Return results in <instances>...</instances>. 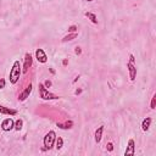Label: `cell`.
I'll use <instances>...</instances> for the list:
<instances>
[{
  "label": "cell",
  "instance_id": "cell-26",
  "mask_svg": "<svg viewBox=\"0 0 156 156\" xmlns=\"http://www.w3.org/2000/svg\"><path fill=\"white\" fill-rule=\"evenodd\" d=\"M87 1H89V3H90V1H93V0H87Z\"/></svg>",
  "mask_w": 156,
  "mask_h": 156
},
{
  "label": "cell",
  "instance_id": "cell-5",
  "mask_svg": "<svg viewBox=\"0 0 156 156\" xmlns=\"http://www.w3.org/2000/svg\"><path fill=\"white\" fill-rule=\"evenodd\" d=\"M36 57H37V60L39 62H42V63H45V62L48 61V56H47V54H45V51L43 49H37Z\"/></svg>",
  "mask_w": 156,
  "mask_h": 156
},
{
  "label": "cell",
  "instance_id": "cell-11",
  "mask_svg": "<svg viewBox=\"0 0 156 156\" xmlns=\"http://www.w3.org/2000/svg\"><path fill=\"white\" fill-rule=\"evenodd\" d=\"M102 132H104V126H100L99 128L95 131V134H94V139L96 143H100L101 138H102Z\"/></svg>",
  "mask_w": 156,
  "mask_h": 156
},
{
  "label": "cell",
  "instance_id": "cell-4",
  "mask_svg": "<svg viewBox=\"0 0 156 156\" xmlns=\"http://www.w3.org/2000/svg\"><path fill=\"white\" fill-rule=\"evenodd\" d=\"M1 128L3 131L5 132H10V131H12L15 128V122H14V120L12 118H5L3 121V123H1Z\"/></svg>",
  "mask_w": 156,
  "mask_h": 156
},
{
  "label": "cell",
  "instance_id": "cell-21",
  "mask_svg": "<svg viewBox=\"0 0 156 156\" xmlns=\"http://www.w3.org/2000/svg\"><path fill=\"white\" fill-rule=\"evenodd\" d=\"M68 32H77V26H71L70 28H68Z\"/></svg>",
  "mask_w": 156,
  "mask_h": 156
},
{
  "label": "cell",
  "instance_id": "cell-23",
  "mask_svg": "<svg viewBox=\"0 0 156 156\" xmlns=\"http://www.w3.org/2000/svg\"><path fill=\"white\" fill-rule=\"evenodd\" d=\"M50 85H51V82H50V80H45L44 87H50Z\"/></svg>",
  "mask_w": 156,
  "mask_h": 156
},
{
  "label": "cell",
  "instance_id": "cell-14",
  "mask_svg": "<svg viewBox=\"0 0 156 156\" xmlns=\"http://www.w3.org/2000/svg\"><path fill=\"white\" fill-rule=\"evenodd\" d=\"M77 36H78V33H77V32H74V33H72V34H68V36L63 37L62 42L65 43V42H68V40H72V39H74V38H77Z\"/></svg>",
  "mask_w": 156,
  "mask_h": 156
},
{
  "label": "cell",
  "instance_id": "cell-25",
  "mask_svg": "<svg viewBox=\"0 0 156 156\" xmlns=\"http://www.w3.org/2000/svg\"><path fill=\"white\" fill-rule=\"evenodd\" d=\"M80 93H82V89H77V90H76V94H77V95L80 94Z\"/></svg>",
  "mask_w": 156,
  "mask_h": 156
},
{
  "label": "cell",
  "instance_id": "cell-18",
  "mask_svg": "<svg viewBox=\"0 0 156 156\" xmlns=\"http://www.w3.org/2000/svg\"><path fill=\"white\" fill-rule=\"evenodd\" d=\"M155 106H156V95H154V96H153V99H151V104H150V107H151V109H155Z\"/></svg>",
  "mask_w": 156,
  "mask_h": 156
},
{
  "label": "cell",
  "instance_id": "cell-7",
  "mask_svg": "<svg viewBox=\"0 0 156 156\" xmlns=\"http://www.w3.org/2000/svg\"><path fill=\"white\" fill-rule=\"evenodd\" d=\"M135 154V146H134V140L129 139L128 140V146H127L126 151H124V156H128V155H134Z\"/></svg>",
  "mask_w": 156,
  "mask_h": 156
},
{
  "label": "cell",
  "instance_id": "cell-24",
  "mask_svg": "<svg viewBox=\"0 0 156 156\" xmlns=\"http://www.w3.org/2000/svg\"><path fill=\"white\" fill-rule=\"evenodd\" d=\"M74 51H76V54H77V55H78V54H80V53H82V51H80V48H78V47L76 48V50H74Z\"/></svg>",
  "mask_w": 156,
  "mask_h": 156
},
{
  "label": "cell",
  "instance_id": "cell-1",
  "mask_svg": "<svg viewBox=\"0 0 156 156\" xmlns=\"http://www.w3.org/2000/svg\"><path fill=\"white\" fill-rule=\"evenodd\" d=\"M21 65H20V61H15L14 65H12V68L10 71V83L11 84H16L17 80L20 79V76H21Z\"/></svg>",
  "mask_w": 156,
  "mask_h": 156
},
{
  "label": "cell",
  "instance_id": "cell-17",
  "mask_svg": "<svg viewBox=\"0 0 156 156\" xmlns=\"http://www.w3.org/2000/svg\"><path fill=\"white\" fill-rule=\"evenodd\" d=\"M62 145H63V140H62V138L61 137H59V138H57V139H56V149L57 150H60L61 148H62Z\"/></svg>",
  "mask_w": 156,
  "mask_h": 156
},
{
  "label": "cell",
  "instance_id": "cell-22",
  "mask_svg": "<svg viewBox=\"0 0 156 156\" xmlns=\"http://www.w3.org/2000/svg\"><path fill=\"white\" fill-rule=\"evenodd\" d=\"M134 61H135V59H134V56H133L132 54L129 55V62H132V63H134Z\"/></svg>",
  "mask_w": 156,
  "mask_h": 156
},
{
  "label": "cell",
  "instance_id": "cell-19",
  "mask_svg": "<svg viewBox=\"0 0 156 156\" xmlns=\"http://www.w3.org/2000/svg\"><path fill=\"white\" fill-rule=\"evenodd\" d=\"M106 149H107L109 153H111L112 150H113V144H112V143H107V144H106Z\"/></svg>",
  "mask_w": 156,
  "mask_h": 156
},
{
  "label": "cell",
  "instance_id": "cell-3",
  "mask_svg": "<svg viewBox=\"0 0 156 156\" xmlns=\"http://www.w3.org/2000/svg\"><path fill=\"white\" fill-rule=\"evenodd\" d=\"M39 94H40V98L44 100H50V99H59V96L54 95L53 93H50L49 90H47V88L44 87L43 83H39Z\"/></svg>",
  "mask_w": 156,
  "mask_h": 156
},
{
  "label": "cell",
  "instance_id": "cell-16",
  "mask_svg": "<svg viewBox=\"0 0 156 156\" xmlns=\"http://www.w3.org/2000/svg\"><path fill=\"white\" fill-rule=\"evenodd\" d=\"M22 126H23V121H22L21 118H19V120H17L16 122H15V129H16V131H20V129L22 128Z\"/></svg>",
  "mask_w": 156,
  "mask_h": 156
},
{
  "label": "cell",
  "instance_id": "cell-10",
  "mask_svg": "<svg viewBox=\"0 0 156 156\" xmlns=\"http://www.w3.org/2000/svg\"><path fill=\"white\" fill-rule=\"evenodd\" d=\"M0 113H3V115H11V116H14V115H17V111H16V110H12V109H9V107H5L3 105H0Z\"/></svg>",
  "mask_w": 156,
  "mask_h": 156
},
{
  "label": "cell",
  "instance_id": "cell-12",
  "mask_svg": "<svg viewBox=\"0 0 156 156\" xmlns=\"http://www.w3.org/2000/svg\"><path fill=\"white\" fill-rule=\"evenodd\" d=\"M150 124H151V117H146L143 120V123H142V129L144 132H146L150 128Z\"/></svg>",
  "mask_w": 156,
  "mask_h": 156
},
{
  "label": "cell",
  "instance_id": "cell-13",
  "mask_svg": "<svg viewBox=\"0 0 156 156\" xmlns=\"http://www.w3.org/2000/svg\"><path fill=\"white\" fill-rule=\"evenodd\" d=\"M72 126H73V122L72 121H70V122H65V123H57V127H60V128H62V129H68V128H72Z\"/></svg>",
  "mask_w": 156,
  "mask_h": 156
},
{
  "label": "cell",
  "instance_id": "cell-6",
  "mask_svg": "<svg viewBox=\"0 0 156 156\" xmlns=\"http://www.w3.org/2000/svg\"><path fill=\"white\" fill-rule=\"evenodd\" d=\"M127 68H128V71H129V78L131 80H134L135 77H137V67L134 63H132V62H128L127 63Z\"/></svg>",
  "mask_w": 156,
  "mask_h": 156
},
{
  "label": "cell",
  "instance_id": "cell-15",
  "mask_svg": "<svg viewBox=\"0 0 156 156\" xmlns=\"http://www.w3.org/2000/svg\"><path fill=\"white\" fill-rule=\"evenodd\" d=\"M85 16L88 17V19L93 22L94 25H98V20H96V16L94 14H91V12H85Z\"/></svg>",
  "mask_w": 156,
  "mask_h": 156
},
{
  "label": "cell",
  "instance_id": "cell-9",
  "mask_svg": "<svg viewBox=\"0 0 156 156\" xmlns=\"http://www.w3.org/2000/svg\"><path fill=\"white\" fill-rule=\"evenodd\" d=\"M32 61H33V59H32L31 54H26V56H25V65H23V72L28 71V68H30L31 65H32Z\"/></svg>",
  "mask_w": 156,
  "mask_h": 156
},
{
  "label": "cell",
  "instance_id": "cell-2",
  "mask_svg": "<svg viewBox=\"0 0 156 156\" xmlns=\"http://www.w3.org/2000/svg\"><path fill=\"white\" fill-rule=\"evenodd\" d=\"M56 140V133L54 131H50L49 133H47L44 137V149L45 150H50L54 146V143Z\"/></svg>",
  "mask_w": 156,
  "mask_h": 156
},
{
  "label": "cell",
  "instance_id": "cell-8",
  "mask_svg": "<svg viewBox=\"0 0 156 156\" xmlns=\"http://www.w3.org/2000/svg\"><path fill=\"white\" fill-rule=\"evenodd\" d=\"M31 91H32V84H30V85H28L27 88H26V90L23 91V93H22V94H20V96H19V100H20V101H25V100L27 99V98L30 96Z\"/></svg>",
  "mask_w": 156,
  "mask_h": 156
},
{
  "label": "cell",
  "instance_id": "cell-20",
  "mask_svg": "<svg viewBox=\"0 0 156 156\" xmlns=\"http://www.w3.org/2000/svg\"><path fill=\"white\" fill-rule=\"evenodd\" d=\"M4 88H5V79L0 78V89H4Z\"/></svg>",
  "mask_w": 156,
  "mask_h": 156
}]
</instances>
